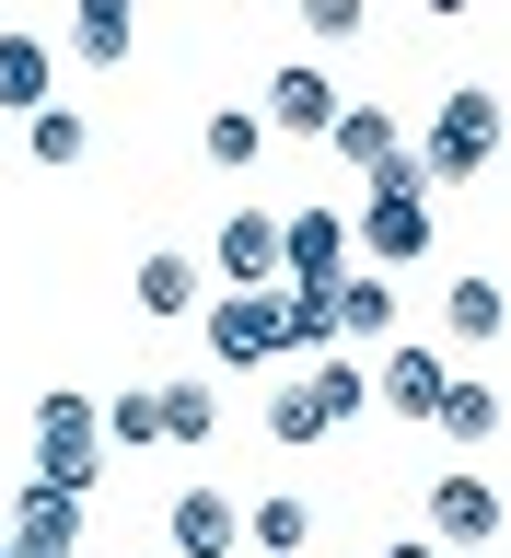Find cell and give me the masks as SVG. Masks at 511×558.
I'll return each mask as SVG.
<instances>
[{"label":"cell","mask_w":511,"mask_h":558,"mask_svg":"<svg viewBox=\"0 0 511 558\" xmlns=\"http://www.w3.org/2000/svg\"><path fill=\"white\" fill-rule=\"evenodd\" d=\"M163 535H174V558H233V547H244V512L221 500V488H174Z\"/></svg>","instance_id":"9c48e42d"},{"label":"cell","mask_w":511,"mask_h":558,"mask_svg":"<svg viewBox=\"0 0 511 558\" xmlns=\"http://www.w3.org/2000/svg\"><path fill=\"white\" fill-rule=\"evenodd\" d=\"M151 396H163V442H209V430H221L209 373H174V384H151Z\"/></svg>","instance_id":"7402d4cb"},{"label":"cell","mask_w":511,"mask_h":558,"mask_svg":"<svg viewBox=\"0 0 511 558\" xmlns=\"http://www.w3.org/2000/svg\"><path fill=\"white\" fill-rule=\"evenodd\" d=\"M279 279H349V221L338 209H291L279 221Z\"/></svg>","instance_id":"ba28073f"},{"label":"cell","mask_w":511,"mask_h":558,"mask_svg":"<svg viewBox=\"0 0 511 558\" xmlns=\"http://www.w3.org/2000/svg\"><path fill=\"white\" fill-rule=\"evenodd\" d=\"M338 338H361V349L396 338V279H338Z\"/></svg>","instance_id":"ffe728a7"},{"label":"cell","mask_w":511,"mask_h":558,"mask_svg":"<svg viewBox=\"0 0 511 558\" xmlns=\"http://www.w3.org/2000/svg\"><path fill=\"white\" fill-rule=\"evenodd\" d=\"M47 105V35H0V117Z\"/></svg>","instance_id":"ac0fdd59"},{"label":"cell","mask_w":511,"mask_h":558,"mask_svg":"<svg viewBox=\"0 0 511 558\" xmlns=\"http://www.w3.org/2000/svg\"><path fill=\"white\" fill-rule=\"evenodd\" d=\"M430 430H442V442H488V430H500V396H488L477 373H453L442 408H430Z\"/></svg>","instance_id":"44dd1931"},{"label":"cell","mask_w":511,"mask_h":558,"mask_svg":"<svg viewBox=\"0 0 511 558\" xmlns=\"http://www.w3.org/2000/svg\"><path fill=\"white\" fill-rule=\"evenodd\" d=\"M291 303V349H338V279H279Z\"/></svg>","instance_id":"cb8c5ba5"},{"label":"cell","mask_w":511,"mask_h":558,"mask_svg":"<svg viewBox=\"0 0 511 558\" xmlns=\"http://www.w3.org/2000/svg\"><path fill=\"white\" fill-rule=\"evenodd\" d=\"M338 82H326V70H314V59H291V70H268V105H256V117H268V129L279 140H326V129H338Z\"/></svg>","instance_id":"5b68a950"},{"label":"cell","mask_w":511,"mask_h":558,"mask_svg":"<svg viewBox=\"0 0 511 558\" xmlns=\"http://www.w3.org/2000/svg\"><path fill=\"white\" fill-rule=\"evenodd\" d=\"M442 326H453L465 349L511 338V291H500V279H453V291H442Z\"/></svg>","instance_id":"4fadbf2b"},{"label":"cell","mask_w":511,"mask_h":558,"mask_svg":"<svg viewBox=\"0 0 511 558\" xmlns=\"http://www.w3.org/2000/svg\"><path fill=\"white\" fill-rule=\"evenodd\" d=\"M198 151L221 174H244L256 151H268V117H256V105H209V117H198Z\"/></svg>","instance_id":"5bb4252c"},{"label":"cell","mask_w":511,"mask_h":558,"mask_svg":"<svg viewBox=\"0 0 511 558\" xmlns=\"http://www.w3.org/2000/svg\"><path fill=\"white\" fill-rule=\"evenodd\" d=\"M442 384H453V361H442V349L384 338V361H373V408H396V418H430V408H442Z\"/></svg>","instance_id":"8992f818"},{"label":"cell","mask_w":511,"mask_h":558,"mask_svg":"<svg viewBox=\"0 0 511 558\" xmlns=\"http://www.w3.org/2000/svg\"><path fill=\"white\" fill-rule=\"evenodd\" d=\"M0 558H12V535H0Z\"/></svg>","instance_id":"f1b7e54d"},{"label":"cell","mask_w":511,"mask_h":558,"mask_svg":"<svg viewBox=\"0 0 511 558\" xmlns=\"http://www.w3.org/2000/svg\"><path fill=\"white\" fill-rule=\"evenodd\" d=\"M105 477V418L82 384H47L35 396V488H59V500H94Z\"/></svg>","instance_id":"7a4b0ae2"},{"label":"cell","mask_w":511,"mask_h":558,"mask_svg":"<svg viewBox=\"0 0 511 558\" xmlns=\"http://www.w3.org/2000/svg\"><path fill=\"white\" fill-rule=\"evenodd\" d=\"M139 47V0H70V59L82 70H129Z\"/></svg>","instance_id":"7c38bea8"},{"label":"cell","mask_w":511,"mask_h":558,"mask_svg":"<svg viewBox=\"0 0 511 558\" xmlns=\"http://www.w3.org/2000/svg\"><path fill=\"white\" fill-rule=\"evenodd\" d=\"M500 488L477 477V465H453V477H430V512H418V535L430 547H453V558H477V547H500Z\"/></svg>","instance_id":"277c9868"},{"label":"cell","mask_w":511,"mask_h":558,"mask_svg":"<svg viewBox=\"0 0 511 558\" xmlns=\"http://www.w3.org/2000/svg\"><path fill=\"white\" fill-rule=\"evenodd\" d=\"M303 384H314V408H326V430H349V418L373 408V361H349V349H326Z\"/></svg>","instance_id":"9a60e30c"},{"label":"cell","mask_w":511,"mask_h":558,"mask_svg":"<svg viewBox=\"0 0 511 558\" xmlns=\"http://www.w3.org/2000/svg\"><path fill=\"white\" fill-rule=\"evenodd\" d=\"M94 418H105V442H129V453H139V442H163V396H151V384H129V396H105Z\"/></svg>","instance_id":"d4e9b609"},{"label":"cell","mask_w":511,"mask_h":558,"mask_svg":"<svg viewBox=\"0 0 511 558\" xmlns=\"http://www.w3.org/2000/svg\"><path fill=\"white\" fill-rule=\"evenodd\" d=\"M500 129H511V105L488 94V82H453L442 105H430V140H418V186H465V174L500 163Z\"/></svg>","instance_id":"6da1fadb"},{"label":"cell","mask_w":511,"mask_h":558,"mask_svg":"<svg viewBox=\"0 0 511 558\" xmlns=\"http://www.w3.org/2000/svg\"><path fill=\"white\" fill-rule=\"evenodd\" d=\"M326 151H338L349 174H384V163H396V151H407V129H396V105L349 94V105H338V129H326Z\"/></svg>","instance_id":"8fae6325"},{"label":"cell","mask_w":511,"mask_h":558,"mask_svg":"<svg viewBox=\"0 0 511 558\" xmlns=\"http://www.w3.org/2000/svg\"><path fill=\"white\" fill-rule=\"evenodd\" d=\"M500 151H511V129H500Z\"/></svg>","instance_id":"f546056e"},{"label":"cell","mask_w":511,"mask_h":558,"mask_svg":"<svg viewBox=\"0 0 511 558\" xmlns=\"http://www.w3.org/2000/svg\"><path fill=\"white\" fill-rule=\"evenodd\" d=\"M209 268L233 279V291H268V279H279V209H221V233H209Z\"/></svg>","instance_id":"52a82bcc"},{"label":"cell","mask_w":511,"mask_h":558,"mask_svg":"<svg viewBox=\"0 0 511 558\" xmlns=\"http://www.w3.org/2000/svg\"><path fill=\"white\" fill-rule=\"evenodd\" d=\"M198 338H209L221 373H268V361H291V303H279V279H268V291H209Z\"/></svg>","instance_id":"3957f363"},{"label":"cell","mask_w":511,"mask_h":558,"mask_svg":"<svg viewBox=\"0 0 511 558\" xmlns=\"http://www.w3.org/2000/svg\"><path fill=\"white\" fill-rule=\"evenodd\" d=\"M418 12H430V24H465V12H477V0H418Z\"/></svg>","instance_id":"4316f807"},{"label":"cell","mask_w":511,"mask_h":558,"mask_svg":"<svg viewBox=\"0 0 511 558\" xmlns=\"http://www.w3.org/2000/svg\"><path fill=\"white\" fill-rule=\"evenodd\" d=\"M198 303H209L198 256H139V314H198Z\"/></svg>","instance_id":"2e32d148"},{"label":"cell","mask_w":511,"mask_h":558,"mask_svg":"<svg viewBox=\"0 0 511 558\" xmlns=\"http://www.w3.org/2000/svg\"><path fill=\"white\" fill-rule=\"evenodd\" d=\"M24 151H35V174H70L82 151H94V129H82L70 105H35V117H24Z\"/></svg>","instance_id":"d6986e66"},{"label":"cell","mask_w":511,"mask_h":558,"mask_svg":"<svg viewBox=\"0 0 511 558\" xmlns=\"http://www.w3.org/2000/svg\"><path fill=\"white\" fill-rule=\"evenodd\" d=\"M291 12H303V24L326 35V47H349V35H361V12H373V0H291Z\"/></svg>","instance_id":"484cf974"},{"label":"cell","mask_w":511,"mask_h":558,"mask_svg":"<svg viewBox=\"0 0 511 558\" xmlns=\"http://www.w3.org/2000/svg\"><path fill=\"white\" fill-rule=\"evenodd\" d=\"M384 558H442V547H430V535H407V547H384Z\"/></svg>","instance_id":"83f0119b"},{"label":"cell","mask_w":511,"mask_h":558,"mask_svg":"<svg viewBox=\"0 0 511 558\" xmlns=\"http://www.w3.org/2000/svg\"><path fill=\"white\" fill-rule=\"evenodd\" d=\"M268 442H279V453H314V442H326V408H314L303 373H279V396H268Z\"/></svg>","instance_id":"603a6c76"},{"label":"cell","mask_w":511,"mask_h":558,"mask_svg":"<svg viewBox=\"0 0 511 558\" xmlns=\"http://www.w3.org/2000/svg\"><path fill=\"white\" fill-rule=\"evenodd\" d=\"M0 535H12V558H82V500H59V488H24Z\"/></svg>","instance_id":"30bf717a"},{"label":"cell","mask_w":511,"mask_h":558,"mask_svg":"<svg viewBox=\"0 0 511 558\" xmlns=\"http://www.w3.org/2000/svg\"><path fill=\"white\" fill-rule=\"evenodd\" d=\"M244 547H256V558H303L314 547V500H291V488L256 500V512H244Z\"/></svg>","instance_id":"e0dca14e"}]
</instances>
